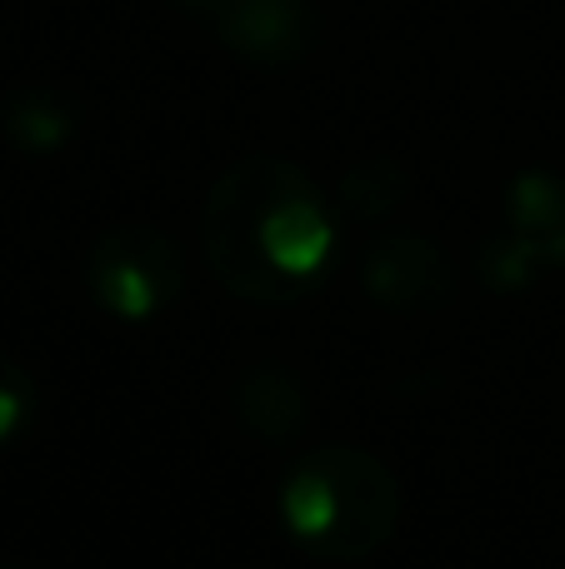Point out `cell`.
I'll return each instance as SVG.
<instances>
[{
    "mask_svg": "<svg viewBox=\"0 0 565 569\" xmlns=\"http://www.w3.org/2000/svg\"><path fill=\"white\" fill-rule=\"evenodd\" d=\"M200 236L210 276L256 305L300 300L336 256V220L316 180L280 156H246L220 170Z\"/></svg>",
    "mask_w": 565,
    "mask_h": 569,
    "instance_id": "obj_1",
    "label": "cell"
},
{
    "mask_svg": "<svg viewBox=\"0 0 565 569\" xmlns=\"http://www.w3.org/2000/svg\"><path fill=\"white\" fill-rule=\"evenodd\" d=\"M280 525L316 560L360 565L396 535L400 480L360 445H320L280 485Z\"/></svg>",
    "mask_w": 565,
    "mask_h": 569,
    "instance_id": "obj_2",
    "label": "cell"
},
{
    "mask_svg": "<svg viewBox=\"0 0 565 569\" xmlns=\"http://www.w3.org/2000/svg\"><path fill=\"white\" fill-rule=\"evenodd\" d=\"M90 295L120 320H150L186 290V256L156 226H116L90 246Z\"/></svg>",
    "mask_w": 565,
    "mask_h": 569,
    "instance_id": "obj_3",
    "label": "cell"
},
{
    "mask_svg": "<svg viewBox=\"0 0 565 569\" xmlns=\"http://www.w3.org/2000/svg\"><path fill=\"white\" fill-rule=\"evenodd\" d=\"M366 290L386 310L420 315L450 300L456 270H450L446 250L436 240L416 236V230H396V236H380L366 250Z\"/></svg>",
    "mask_w": 565,
    "mask_h": 569,
    "instance_id": "obj_4",
    "label": "cell"
},
{
    "mask_svg": "<svg viewBox=\"0 0 565 569\" xmlns=\"http://www.w3.org/2000/svg\"><path fill=\"white\" fill-rule=\"evenodd\" d=\"M210 26L220 46L256 66H290L316 40V16L306 0H220Z\"/></svg>",
    "mask_w": 565,
    "mask_h": 569,
    "instance_id": "obj_5",
    "label": "cell"
},
{
    "mask_svg": "<svg viewBox=\"0 0 565 569\" xmlns=\"http://www.w3.org/2000/svg\"><path fill=\"white\" fill-rule=\"evenodd\" d=\"M306 385L280 365H256L236 380V420L266 445H286L306 430Z\"/></svg>",
    "mask_w": 565,
    "mask_h": 569,
    "instance_id": "obj_6",
    "label": "cell"
},
{
    "mask_svg": "<svg viewBox=\"0 0 565 569\" xmlns=\"http://www.w3.org/2000/svg\"><path fill=\"white\" fill-rule=\"evenodd\" d=\"M511 236L536 250L541 266H565V180L551 170H526L506 190Z\"/></svg>",
    "mask_w": 565,
    "mask_h": 569,
    "instance_id": "obj_7",
    "label": "cell"
},
{
    "mask_svg": "<svg viewBox=\"0 0 565 569\" xmlns=\"http://www.w3.org/2000/svg\"><path fill=\"white\" fill-rule=\"evenodd\" d=\"M6 130H10V140L26 150H56V146H66L70 130H76V106H70L66 96H56V90H26V96H16V106H10Z\"/></svg>",
    "mask_w": 565,
    "mask_h": 569,
    "instance_id": "obj_8",
    "label": "cell"
},
{
    "mask_svg": "<svg viewBox=\"0 0 565 569\" xmlns=\"http://www.w3.org/2000/svg\"><path fill=\"white\" fill-rule=\"evenodd\" d=\"M406 170L396 160H366L340 180V210L350 220H386L406 200Z\"/></svg>",
    "mask_w": 565,
    "mask_h": 569,
    "instance_id": "obj_9",
    "label": "cell"
},
{
    "mask_svg": "<svg viewBox=\"0 0 565 569\" xmlns=\"http://www.w3.org/2000/svg\"><path fill=\"white\" fill-rule=\"evenodd\" d=\"M30 410H36V380L26 365L0 355V440H10L30 420Z\"/></svg>",
    "mask_w": 565,
    "mask_h": 569,
    "instance_id": "obj_10",
    "label": "cell"
},
{
    "mask_svg": "<svg viewBox=\"0 0 565 569\" xmlns=\"http://www.w3.org/2000/svg\"><path fill=\"white\" fill-rule=\"evenodd\" d=\"M541 260H536V250L526 246V240H500V246H490L486 250V276L500 284V290H511V284H526L531 280V270H536Z\"/></svg>",
    "mask_w": 565,
    "mask_h": 569,
    "instance_id": "obj_11",
    "label": "cell"
},
{
    "mask_svg": "<svg viewBox=\"0 0 565 569\" xmlns=\"http://www.w3.org/2000/svg\"><path fill=\"white\" fill-rule=\"evenodd\" d=\"M180 10H200V16H216L220 10V0H176Z\"/></svg>",
    "mask_w": 565,
    "mask_h": 569,
    "instance_id": "obj_12",
    "label": "cell"
},
{
    "mask_svg": "<svg viewBox=\"0 0 565 569\" xmlns=\"http://www.w3.org/2000/svg\"><path fill=\"white\" fill-rule=\"evenodd\" d=\"M0 569H26V565H0Z\"/></svg>",
    "mask_w": 565,
    "mask_h": 569,
    "instance_id": "obj_13",
    "label": "cell"
}]
</instances>
